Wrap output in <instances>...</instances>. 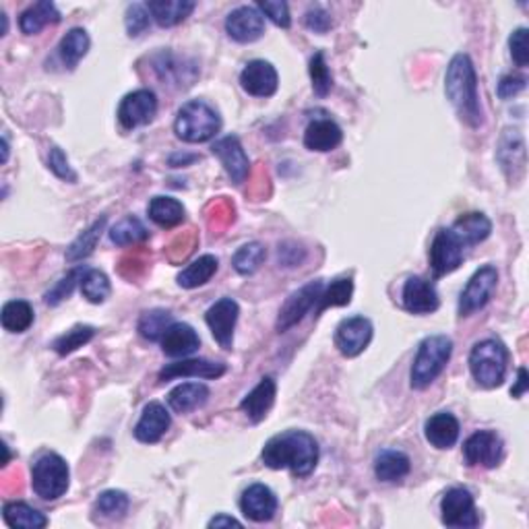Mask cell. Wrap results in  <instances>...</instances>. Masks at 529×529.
<instances>
[{"mask_svg":"<svg viewBox=\"0 0 529 529\" xmlns=\"http://www.w3.org/2000/svg\"><path fill=\"white\" fill-rule=\"evenodd\" d=\"M170 424H172V418H170V412L165 410V405L151 402L145 405V410H143L141 420L137 422V426H135L133 434L139 443L154 444L162 441V436L168 433Z\"/></svg>","mask_w":529,"mask_h":529,"instance_id":"cell-22","label":"cell"},{"mask_svg":"<svg viewBox=\"0 0 529 529\" xmlns=\"http://www.w3.org/2000/svg\"><path fill=\"white\" fill-rule=\"evenodd\" d=\"M509 368V350L496 337L482 339L470 352V370L474 381L484 389H496L504 383Z\"/></svg>","mask_w":529,"mask_h":529,"instance_id":"cell-4","label":"cell"},{"mask_svg":"<svg viewBox=\"0 0 529 529\" xmlns=\"http://www.w3.org/2000/svg\"><path fill=\"white\" fill-rule=\"evenodd\" d=\"M527 37H529L527 27L515 29V32H513V35L509 37L511 58L515 60V65L521 66V69L529 65V42H527Z\"/></svg>","mask_w":529,"mask_h":529,"instance_id":"cell-50","label":"cell"},{"mask_svg":"<svg viewBox=\"0 0 529 529\" xmlns=\"http://www.w3.org/2000/svg\"><path fill=\"white\" fill-rule=\"evenodd\" d=\"M0 323L9 334H25L34 324V308L25 300H11L3 306Z\"/></svg>","mask_w":529,"mask_h":529,"instance_id":"cell-37","label":"cell"},{"mask_svg":"<svg viewBox=\"0 0 529 529\" xmlns=\"http://www.w3.org/2000/svg\"><path fill=\"white\" fill-rule=\"evenodd\" d=\"M256 9L261 11V15H267V17L274 21L277 27L288 29L292 25V17H290V6L284 0H263L259 3Z\"/></svg>","mask_w":529,"mask_h":529,"instance_id":"cell-49","label":"cell"},{"mask_svg":"<svg viewBox=\"0 0 529 529\" xmlns=\"http://www.w3.org/2000/svg\"><path fill=\"white\" fill-rule=\"evenodd\" d=\"M217 256L203 255L199 259L193 261L186 269L178 274V285L185 290H195L199 285H205L211 277L217 274Z\"/></svg>","mask_w":529,"mask_h":529,"instance_id":"cell-36","label":"cell"},{"mask_svg":"<svg viewBox=\"0 0 529 529\" xmlns=\"http://www.w3.org/2000/svg\"><path fill=\"white\" fill-rule=\"evenodd\" d=\"M352 294H354V282L350 277L335 279V282H331L327 290H323L319 302H316V314L324 313L331 306H347L352 302Z\"/></svg>","mask_w":529,"mask_h":529,"instance_id":"cell-43","label":"cell"},{"mask_svg":"<svg viewBox=\"0 0 529 529\" xmlns=\"http://www.w3.org/2000/svg\"><path fill=\"white\" fill-rule=\"evenodd\" d=\"M214 155L217 157L219 162H222L224 170L228 172V176L232 178L234 185H242L245 180L248 178V174H251V160H248L245 147H242V143L238 141V137H224L214 143Z\"/></svg>","mask_w":529,"mask_h":529,"instance_id":"cell-15","label":"cell"},{"mask_svg":"<svg viewBox=\"0 0 529 529\" xmlns=\"http://www.w3.org/2000/svg\"><path fill=\"white\" fill-rule=\"evenodd\" d=\"M105 222H108V219L100 217L97 222L89 225V228L83 232L69 248H66V261L77 263V261L87 259V256L95 251L97 242H100V238H102V234L105 230Z\"/></svg>","mask_w":529,"mask_h":529,"instance_id":"cell-39","label":"cell"},{"mask_svg":"<svg viewBox=\"0 0 529 529\" xmlns=\"http://www.w3.org/2000/svg\"><path fill=\"white\" fill-rule=\"evenodd\" d=\"M275 395H277L275 381L271 379V376H264V379H261V383L242 399L240 410L246 414V418L251 420L253 424H259V422L267 418L271 407H274Z\"/></svg>","mask_w":529,"mask_h":529,"instance_id":"cell-24","label":"cell"},{"mask_svg":"<svg viewBox=\"0 0 529 529\" xmlns=\"http://www.w3.org/2000/svg\"><path fill=\"white\" fill-rule=\"evenodd\" d=\"M449 230L455 234L461 245L467 248L480 245V242L490 236V232H493V222H490L484 214L474 211V214L459 215Z\"/></svg>","mask_w":529,"mask_h":529,"instance_id":"cell-28","label":"cell"},{"mask_svg":"<svg viewBox=\"0 0 529 529\" xmlns=\"http://www.w3.org/2000/svg\"><path fill=\"white\" fill-rule=\"evenodd\" d=\"M172 313L164 311V308H154V311H145L139 319V334L145 337L147 342H162V337L172 324Z\"/></svg>","mask_w":529,"mask_h":529,"instance_id":"cell-40","label":"cell"},{"mask_svg":"<svg viewBox=\"0 0 529 529\" xmlns=\"http://www.w3.org/2000/svg\"><path fill=\"white\" fill-rule=\"evenodd\" d=\"M95 337V329L92 324H77V327H73L63 334L60 337H56L55 342H52V350L60 356H66V354H73L75 350H79L85 344L92 342Z\"/></svg>","mask_w":529,"mask_h":529,"instance_id":"cell-44","label":"cell"},{"mask_svg":"<svg viewBox=\"0 0 529 529\" xmlns=\"http://www.w3.org/2000/svg\"><path fill=\"white\" fill-rule=\"evenodd\" d=\"M151 66L164 85H176V87H188L193 85V81L199 75V69L195 65H185V58L174 56L172 52L162 50L157 55L151 56Z\"/></svg>","mask_w":529,"mask_h":529,"instance_id":"cell-19","label":"cell"},{"mask_svg":"<svg viewBox=\"0 0 529 529\" xmlns=\"http://www.w3.org/2000/svg\"><path fill=\"white\" fill-rule=\"evenodd\" d=\"M242 515L255 521V524H264L271 521L277 513V496L274 490L264 484H253L240 496Z\"/></svg>","mask_w":529,"mask_h":529,"instance_id":"cell-18","label":"cell"},{"mask_svg":"<svg viewBox=\"0 0 529 529\" xmlns=\"http://www.w3.org/2000/svg\"><path fill=\"white\" fill-rule=\"evenodd\" d=\"M304 24L314 34H327L329 29L334 27V19H331V15L321 9V6H313V9L306 13Z\"/></svg>","mask_w":529,"mask_h":529,"instance_id":"cell-53","label":"cell"},{"mask_svg":"<svg viewBox=\"0 0 529 529\" xmlns=\"http://www.w3.org/2000/svg\"><path fill=\"white\" fill-rule=\"evenodd\" d=\"M149 219L160 228H176L185 222V205L172 196H154L147 207Z\"/></svg>","mask_w":529,"mask_h":529,"instance_id":"cell-33","label":"cell"},{"mask_svg":"<svg viewBox=\"0 0 529 529\" xmlns=\"http://www.w3.org/2000/svg\"><path fill=\"white\" fill-rule=\"evenodd\" d=\"M412 472V461L402 451L384 449L374 459V475L381 482H402Z\"/></svg>","mask_w":529,"mask_h":529,"instance_id":"cell-31","label":"cell"},{"mask_svg":"<svg viewBox=\"0 0 529 529\" xmlns=\"http://www.w3.org/2000/svg\"><path fill=\"white\" fill-rule=\"evenodd\" d=\"M344 141V131L339 128L337 123L329 118H319L313 120L311 125L306 126L304 133V147L311 151H321V154H327V151H334Z\"/></svg>","mask_w":529,"mask_h":529,"instance_id":"cell-26","label":"cell"},{"mask_svg":"<svg viewBox=\"0 0 529 529\" xmlns=\"http://www.w3.org/2000/svg\"><path fill=\"white\" fill-rule=\"evenodd\" d=\"M157 115V97L151 89H137L123 97L118 105V123L125 131L145 126Z\"/></svg>","mask_w":529,"mask_h":529,"instance_id":"cell-11","label":"cell"},{"mask_svg":"<svg viewBox=\"0 0 529 529\" xmlns=\"http://www.w3.org/2000/svg\"><path fill=\"white\" fill-rule=\"evenodd\" d=\"M125 24H126V32L131 37H139L141 34H145L151 24V15L147 11V5L135 3L128 6Z\"/></svg>","mask_w":529,"mask_h":529,"instance_id":"cell-48","label":"cell"},{"mask_svg":"<svg viewBox=\"0 0 529 529\" xmlns=\"http://www.w3.org/2000/svg\"><path fill=\"white\" fill-rule=\"evenodd\" d=\"M195 160H199V157L196 155H180V154H176V155H172L170 157V165H174V168H180V165H188L191 162H195Z\"/></svg>","mask_w":529,"mask_h":529,"instance_id":"cell-56","label":"cell"},{"mask_svg":"<svg viewBox=\"0 0 529 529\" xmlns=\"http://www.w3.org/2000/svg\"><path fill=\"white\" fill-rule=\"evenodd\" d=\"M441 519L447 527L472 529L480 525L475 501L467 488H451L441 501Z\"/></svg>","mask_w":529,"mask_h":529,"instance_id":"cell-8","label":"cell"},{"mask_svg":"<svg viewBox=\"0 0 529 529\" xmlns=\"http://www.w3.org/2000/svg\"><path fill=\"white\" fill-rule=\"evenodd\" d=\"M240 527L242 524L238 519H234V517H228V515H217L209 521V527Z\"/></svg>","mask_w":529,"mask_h":529,"instance_id":"cell-55","label":"cell"},{"mask_svg":"<svg viewBox=\"0 0 529 529\" xmlns=\"http://www.w3.org/2000/svg\"><path fill=\"white\" fill-rule=\"evenodd\" d=\"M504 443L494 430H478L464 443V459L470 467L482 465L493 470L503 461Z\"/></svg>","mask_w":529,"mask_h":529,"instance_id":"cell-10","label":"cell"},{"mask_svg":"<svg viewBox=\"0 0 529 529\" xmlns=\"http://www.w3.org/2000/svg\"><path fill=\"white\" fill-rule=\"evenodd\" d=\"M195 6V0H149L147 11L160 27H174L191 17Z\"/></svg>","mask_w":529,"mask_h":529,"instance_id":"cell-29","label":"cell"},{"mask_svg":"<svg viewBox=\"0 0 529 529\" xmlns=\"http://www.w3.org/2000/svg\"><path fill=\"white\" fill-rule=\"evenodd\" d=\"M225 370H228V366L224 362L188 358L164 366L160 374H157V379H160V383H168L172 379H188V376H196V379H219V376L225 374Z\"/></svg>","mask_w":529,"mask_h":529,"instance_id":"cell-21","label":"cell"},{"mask_svg":"<svg viewBox=\"0 0 529 529\" xmlns=\"http://www.w3.org/2000/svg\"><path fill=\"white\" fill-rule=\"evenodd\" d=\"M128 496L123 490H105L95 501V511L105 519H123L128 511Z\"/></svg>","mask_w":529,"mask_h":529,"instance_id":"cell-45","label":"cell"},{"mask_svg":"<svg viewBox=\"0 0 529 529\" xmlns=\"http://www.w3.org/2000/svg\"><path fill=\"white\" fill-rule=\"evenodd\" d=\"M453 354V339L447 335H430L422 339L415 354L410 381L415 391H424L447 368Z\"/></svg>","mask_w":529,"mask_h":529,"instance_id":"cell-3","label":"cell"},{"mask_svg":"<svg viewBox=\"0 0 529 529\" xmlns=\"http://www.w3.org/2000/svg\"><path fill=\"white\" fill-rule=\"evenodd\" d=\"M3 519L9 527H24V529H42L48 525V517L44 513L35 511L34 506L25 503H5L3 506Z\"/></svg>","mask_w":529,"mask_h":529,"instance_id":"cell-35","label":"cell"},{"mask_svg":"<svg viewBox=\"0 0 529 529\" xmlns=\"http://www.w3.org/2000/svg\"><path fill=\"white\" fill-rule=\"evenodd\" d=\"M240 85L248 95L271 97L277 92L279 77L275 66L267 60H251L240 73Z\"/></svg>","mask_w":529,"mask_h":529,"instance_id":"cell-17","label":"cell"},{"mask_svg":"<svg viewBox=\"0 0 529 529\" xmlns=\"http://www.w3.org/2000/svg\"><path fill=\"white\" fill-rule=\"evenodd\" d=\"M373 323L366 316H350L337 324L335 347L345 358H356L373 342Z\"/></svg>","mask_w":529,"mask_h":529,"instance_id":"cell-13","label":"cell"},{"mask_svg":"<svg viewBox=\"0 0 529 529\" xmlns=\"http://www.w3.org/2000/svg\"><path fill=\"white\" fill-rule=\"evenodd\" d=\"M444 94L447 100L455 108L461 123L467 126L478 128L484 123L480 94H478V77H475V66L467 55H455L451 58L444 75Z\"/></svg>","mask_w":529,"mask_h":529,"instance_id":"cell-2","label":"cell"},{"mask_svg":"<svg viewBox=\"0 0 529 529\" xmlns=\"http://www.w3.org/2000/svg\"><path fill=\"white\" fill-rule=\"evenodd\" d=\"M89 46H92V40L85 29L81 27H73L71 32H66V35L60 40L58 44V56L63 60V65L66 69L73 71L83 58L87 56Z\"/></svg>","mask_w":529,"mask_h":529,"instance_id":"cell-34","label":"cell"},{"mask_svg":"<svg viewBox=\"0 0 529 529\" xmlns=\"http://www.w3.org/2000/svg\"><path fill=\"white\" fill-rule=\"evenodd\" d=\"M71 470L56 453H46L34 464L32 486L42 501H58L69 490Z\"/></svg>","mask_w":529,"mask_h":529,"instance_id":"cell-6","label":"cell"},{"mask_svg":"<svg viewBox=\"0 0 529 529\" xmlns=\"http://www.w3.org/2000/svg\"><path fill=\"white\" fill-rule=\"evenodd\" d=\"M201 339L186 323H172L162 337V352L170 358H188L199 350Z\"/></svg>","mask_w":529,"mask_h":529,"instance_id":"cell-25","label":"cell"},{"mask_svg":"<svg viewBox=\"0 0 529 529\" xmlns=\"http://www.w3.org/2000/svg\"><path fill=\"white\" fill-rule=\"evenodd\" d=\"M222 131V118L205 100L183 104L174 120V133L185 143H207Z\"/></svg>","mask_w":529,"mask_h":529,"instance_id":"cell-5","label":"cell"},{"mask_svg":"<svg viewBox=\"0 0 529 529\" xmlns=\"http://www.w3.org/2000/svg\"><path fill=\"white\" fill-rule=\"evenodd\" d=\"M527 87V79L521 77V75H504V77L498 81V97L501 100H511V97L519 95Z\"/></svg>","mask_w":529,"mask_h":529,"instance_id":"cell-52","label":"cell"},{"mask_svg":"<svg viewBox=\"0 0 529 529\" xmlns=\"http://www.w3.org/2000/svg\"><path fill=\"white\" fill-rule=\"evenodd\" d=\"M108 234L110 240L115 242L116 246H135L149 238V230L143 225L141 219L135 215H126L120 219L116 225H112V230Z\"/></svg>","mask_w":529,"mask_h":529,"instance_id":"cell-38","label":"cell"},{"mask_svg":"<svg viewBox=\"0 0 529 529\" xmlns=\"http://www.w3.org/2000/svg\"><path fill=\"white\" fill-rule=\"evenodd\" d=\"M85 267H75L73 271H69L60 282H56V285L52 290L46 292V296H44V302H46L48 306H58L60 302H65L66 298L71 296L73 290L81 285V279L85 275Z\"/></svg>","mask_w":529,"mask_h":529,"instance_id":"cell-46","label":"cell"},{"mask_svg":"<svg viewBox=\"0 0 529 529\" xmlns=\"http://www.w3.org/2000/svg\"><path fill=\"white\" fill-rule=\"evenodd\" d=\"M402 300H404L405 311L412 314H430L438 311V306H441V300H438V292L434 288V284L418 275L407 277Z\"/></svg>","mask_w":529,"mask_h":529,"instance_id":"cell-20","label":"cell"},{"mask_svg":"<svg viewBox=\"0 0 529 529\" xmlns=\"http://www.w3.org/2000/svg\"><path fill=\"white\" fill-rule=\"evenodd\" d=\"M323 290H324L323 282L316 279V282L302 285L300 290L294 292L292 296L284 302L282 311H279L277 323H275V329L279 331V334L292 329L294 324H298L302 319H304L308 311H311L316 302H319Z\"/></svg>","mask_w":529,"mask_h":529,"instance_id":"cell-12","label":"cell"},{"mask_svg":"<svg viewBox=\"0 0 529 529\" xmlns=\"http://www.w3.org/2000/svg\"><path fill=\"white\" fill-rule=\"evenodd\" d=\"M261 461L269 470H290L294 475L306 478L319 464V443L304 430H285L264 443Z\"/></svg>","mask_w":529,"mask_h":529,"instance_id":"cell-1","label":"cell"},{"mask_svg":"<svg viewBox=\"0 0 529 529\" xmlns=\"http://www.w3.org/2000/svg\"><path fill=\"white\" fill-rule=\"evenodd\" d=\"M48 168L56 174L60 180H66V183H77V174L71 168L69 157L65 155V151L60 147H52L48 155Z\"/></svg>","mask_w":529,"mask_h":529,"instance_id":"cell-51","label":"cell"},{"mask_svg":"<svg viewBox=\"0 0 529 529\" xmlns=\"http://www.w3.org/2000/svg\"><path fill=\"white\" fill-rule=\"evenodd\" d=\"M81 292L83 298L92 302V304H104L112 292L108 275L100 269H87L81 279Z\"/></svg>","mask_w":529,"mask_h":529,"instance_id":"cell-42","label":"cell"},{"mask_svg":"<svg viewBox=\"0 0 529 529\" xmlns=\"http://www.w3.org/2000/svg\"><path fill=\"white\" fill-rule=\"evenodd\" d=\"M464 255H465V246L457 240L455 234H453L449 228L438 230L428 253L430 269H433L434 277L453 274V271L464 263Z\"/></svg>","mask_w":529,"mask_h":529,"instance_id":"cell-9","label":"cell"},{"mask_svg":"<svg viewBox=\"0 0 529 529\" xmlns=\"http://www.w3.org/2000/svg\"><path fill=\"white\" fill-rule=\"evenodd\" d=\"M209 389L203 383H183L168 393V405L176 414H191L207 404Z\"/></svg>","mask_w":529,"mask_h":529,"instance_id":"cell-30","label":"cell"},{"mask_svg":"<svg viewBox=\"0 0 529 529\" xmlns=\"http://www.w3.org/2000/svg\"><path fill=\"white\" fill-rule=\"evenodd\" d=\"M498 284V271L494 264H484L470 277V282L461 292L457 311L459 316H470L474 313L482 311L490 302V296L496 290Z\"/></svg>","mask_w":529,"mask_h":529,"instance_id":"cell-7","label":"cell"},{"mask_svg":"<svg viewBox=\"0 0 529 529\" xmlns=\"http://www.w3.org/2000/svg\"><path fill=\"white\" fill-rule=\"evenodd\" d=\"M498 162H501L504 174L513 180H519L525 172V141L519 131L506 128L498 143Z\"/></svg>","mask_w":529,"mask_h":529,"instance_id":"cell-23","label":"cell"},{"mask_svg":"<svg viewBox=\"0 0 529 529\" xmlns=\"http://www.w3.org/2000/svg\"><path fill=\"white\" fill-rule=\"evenodd\" d=\"M459 422L453 414L449 412H438L434 415H430L424 424V434L426 441L433 444L434 449H451L455 447L457 438H459Z\"/></svg>","mask_w":529,"mask_h":529,"instance_id":"cell-27","label":"cell"},{"mask_svg":"<svg viewBox=\"0 0 529 529\" xmlns=\"http://www.w3.org/2000/svg\"><path fill=\"white\" fill-rule=\"evenodd\" d=\"M225 32L234 42L253 44L264 34V17L256 6H238L225 19Z\"/></svg>","mask_w":529,"mask_h":529,"instance_id":"cell-16","label":"cell"},{"mask_svg":"<svg viewBox=\"0 0 529 529\" xmlns=\"http://www.w3.org/2000/svg\"><path fill=\"white\" fill-rule=\"evenodd\" d=\"M308 73H311V81H313V92L324 97L329 95L331 87H334V75H331L327 60H324L323 52H316V55L311 58V65H308Z\"/></svg>","mask_w":529,"mask_h":529,"instance_id":"cell-47","label":"cell"},{"mask_svg":"<svg viewBox=\"0 0 529 529\" xmlns=\"http://www.w3.org/2000/svg\"><path fill=\"white\" fill-rule=\"evenodd\" d=\"M60 19L63 17H60L55 3H50V0H40V3L29 6V9L21 15L19 27L25 35H35L46 25L60 24Z\"/></svg>","mask_w":529,"mask_h":529,"instance_id":"cell-32","label":"cell"},{"mask_svg":"<svg viewBox=\"0 0 529 529\" xmlns=\"http://www.w3.org/2000/svg\"><path fill=\"white\" fill-rule=\"evenodd\" d=\"M527 387H529V383H527V370H525L524 366H521V368L517 370V384L511 389V395L515 397V399H519L521 395H525Z\"/></svg>","mask_w":529,"mask_h":529,"instance_id":"cell-54","label":"cell"},{"mask_svg":"<svg viewBox=\"0 0 529 529\" xmlns=\"http://www.w3.org/2000/svg\"><path fill=\"white\" fill-rule=\"evenodd\" d=\"M240 306L236 300L222 298L217 300L214 306H209L205 313V323L211 329V335L215 337V342L224 347V350H232L234 345V331H236Z\"/></svg>","mask_w":529,"mask_h":529,"instance_id":"cell-14","label":"cell"},{"mask_svg":"<svg viewBox=\"0 0 529 529\" xmlns=\"http://www.w3.org/2000/svg\"><path fill=\"white\" fill-rule=\"evenodd\" d=\"M264 259H267V251H264L261 242H248V245L238 248L232 259V264L240 275H253L259 271Z\"/></svg>","mask_w":529,"mask_h":529,"instance_id":"cell-41","label":"cell"}]
</instances>
